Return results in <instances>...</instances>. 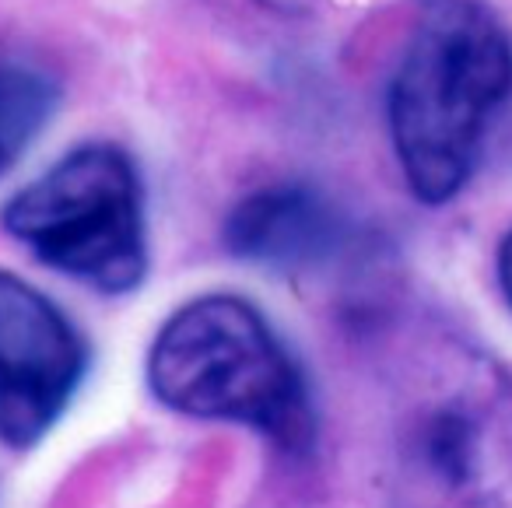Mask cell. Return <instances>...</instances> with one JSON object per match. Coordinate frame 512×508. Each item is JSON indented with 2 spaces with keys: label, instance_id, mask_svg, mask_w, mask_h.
Here are the masks:
<instances>
[{
  "label": "cell",
  "instance_id": "cell-1",
  "mask_svg": "<svg viewBox=\"0 0 512 508\" xmlns=\"http://www.w3.org/2000/svg\"><path fill=\"white\" fill-rule=\"evenodd\" d=\"M512 99V32L484 0H421L386 88L407 190L449 204L474 179L491 123Z\"/></svg>",
  "mask_w": 512,
  "mask_h": 508
},
{
  "label": "cell",
  "instance_id": "cell-2",
  "mask_svg": "<svg viewBox=\"0 0 512 508\" xmlns=\"http://www.w3.org/2000/svg\"><path fill=\"white\" fill-rule=\"evenodd\" d=\"M148 382L176 414L246 424L295 456L316 438L306 372L264 312L239 295L179 305L151 344Z\"/></svg>",
  "mask_w": 512,
  "mask_h": 508
},
{
  "label": "cell",
  "instance_id": "cell-3",
  "mask_svg": "<svg viewBox=\"0 0 512 508\" xmlns=\"http://www.w3.org/2000/svg\"><path fill=\"white\" fill-rule=\"evenodd\" d=\"M397 508H512V375L456 354L393 424Z\"/></svg>",
  "mask_w": 512,
  "mask_h": 508
},
{
  "label": "cell",
  "instance_id": "cell-4",
  "mask_svg": "<svg viewBox=\"0 0 512 508\" xmlns=\"http://www.w3.org/2000/svg\"><path fill=\"white\" fill-rule=\"evenodd\" d=\"M0 218L39 263L102 295H127L148 274L141 172L116 144L67 151L22 186Z\"/></svg>",
  "mask_w": 512,
  "mask_h": 508
},
{
  "label": "cell",
  "instance_id": "cell-5",
  "mask_svg": "<svg viewBox=\"0 0 512 508\" xmlns=\"http://www.w3.org/2000/svg\"><path fill=\"white\" fill-rule=\"evenodd\" d=\"M88 368V347L64 309L11 270H0V442L36 445Z\"/></svg>",
  "mask_w": 512,
  "mask_h": 508
},
{
  "label": "cell",
  "instance_id": "cell-6",
  "mask_svg": "<svg viewBox=\"0 0 512 508\" xmlns=\"http://www.w3.org/2000/svg\"><path fill=\"white\" fill-rule=\"evenodd\" d=\"M221 235L235 260L278 274H306L348 249L351 218L320 186L281 179L246 193L228 211Z\"/></svg>",
  "mask_w": 512,
  "mask_h": 508
},
{
  "label": "cell",
  "instance_id": "cell-7",
  "mask_svg": "<svg viewBox=\"0 0 512 508\" xmlns=\"http://www.w3.org/2000/svg\"><path fill=\"white\" fill-rule=\"evenodd\" d=\"M60 106V85L32 60H0V179L8 176Z\"/></svg>",
  "mask_w": 512,
  "mask_h": 508
},
{
  "label": "cell",
  "instance_id": "cell-8",
  "mask_svg": "<svg viewBox=\"0 0 512 508\" xmlns=\"http://www.w3.org/2000/svg\"><path fill=\"white\" fill-rule=\"evenodd\" d=\"M495 274H498V288H502L505 302L512 305V232L505 235V239H502V246H498Z\"/></svg>",
  "mask_w": 512,
  "mask_h": 508
}]
</instances>
